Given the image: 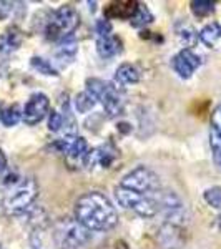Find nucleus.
<instances>
[{"instance_id": "20", "label": "nucleus", "mask_w": 221, "mask_h": 249, "mask_svg": "<svg viewBox=\"0 0 221 249\" xmlns=\"http://www.w3.org/2000/svg\"><path fill=\"white\" fill-rule=\"evenodd\" d=\"M220 38H221V27H220V23H216V22L208 23V25L203 27V30L200 32V40L210 48L215 47Z\"/></svg>"}, {"instance_id": "24", "label": "nucleus", "mask_w": 221, "mask_h": 249, "mask_svg": "<svg viewBox=\"0 0 221 249\" xmlns=\"http://www.w3.org/2000/svg\"><path fill=\"white\" fill-rule=\"evenodd\" d=\"M95 98L92 96L88 91H83V93H78L77 98H75V108H77L78 113H87L92 108L95 107Z\"/></svg>"}, {"instance_id": "3", "label": "nucleus", "mask_w": 221, "mask_h": 249, "mask_svg": "<svg viewBox=\"0 0 221 249\" xmlns=\"http://www.w3.org/2000/svg\"><path fill=\"white\" fill-rule=\"evenodd\" d=\"M115 198L118 204H122L127 210L135 211L142 218H153L160 211V204H162V198L142 195V193H136L130 188L120 186V184L115 188Z\"/></svg>"}, {"instance_id": "10", "label": "nucleus", "mask_w": 221, "mask_h": 249, "mask_svg": "<svg viewBox=\"0 0 221 249\" xmlns=\"http://www.w3.org/2000/svg\"><path fill=\"white\" fill-rule=\"evenodd\" d=\"M48 108H50V100L47 95L43 93H34L27 102L25 108L22 111L23 122L27 124H37L45 118V115L48 113Z\"/></svg>"}, {"instance_id": "11", "label": "nucleus", "mask_w": 221, "mask_h": 249, "mask_svg": "<svg viewBox=\"0 0 221 249\" xmlns=\"http://www.w3.org/2000/svg\"><path fill=\"white\" fill-rule=\"evenodd\" d=\"M171 65H173V70L182 78H190L193 75V71L202 65V58H200L196 53H193L190 48H183L178 55L173 57Z\"/></svg>"}, {"instance_id": "28", "label": "nucleus", "mask_w": 221, "mask_h": 249, "mask_svg": "<svg viewBox=\"0 0 221 249\" xmlns=\"http://www.w3.org/2000/svg\"><path fill=\"white\" fill-rule=\"evenodd\" d=\"M95 29L100 37H108V35L111 34V23L108 22V20H98Z\"/></svg>"}, {"instance_id": "16", "label": "nucleus", "mask_w": 221, "mask_h": 249, "mask_svg": "<svg viewBox=\"0 0 221 249\" xmlns=\"http://www.w3.org/2000/svg\"><path fill=\"white\" fill-rule=\"evenodd\" d=\"M22 43V32L17 27H10L0 34V52L2 53H12Z\"/></svg>"}, {"instance_id": "27", "label": "nucleus", "mask_w": 221, "mask_h": 249, "mask_svg": "<svg viewBox=\"0 0 221 249\" xmlns=\"http://www.w3.org/2000/svg\"><path fill=\"white\" fill-rule=\"evenodd\" d=\"M63 126V116L58 111H52L48 116V130L50 131H58Z\"/></svg>"}, {"instance_id": "4", "label": "nucleus", "mask_w": 221, "mask_h": 249, "mask_svg": "<svg viewBox=\"0 0 221 249\" xmlns=\"http://www.w3.org/2000/svg\"><path fill=\"white\" fill-rule=\"evenodd\" d=\"M87 91L95 98V102H100L105 110L108 118H116L123 113V100L118 95L115 87L110 83H105L98 78L87 80Z\"/></svg>"}, {"instance_id": "23", "label": "nucleus", "mask_w": 221, "mask_h": 249, "mask_svg": "<svg viewBox=\"0 0 221 249\" xmlns=\"http://www.w3.org/2000/svg\"><path fill=\"white\" fill-rule=\"evenodd\" d=\"M30 63H32V67L38 71V73L48 75V77H57V75H58V71L52 67V63L47 62V60L42 58V57H32Z\"/></svg>"}, {"instance_id": "17", "label": "nucleus", "mask_w": 221, "mask_h": 249, "mask_svg": "<svg viewBox=\"0 0 221 249\" xmlns=\"http://www.w3.org/2000/svg\"><path fill=\"white\" fill-rule=\"evenodd\" d=\"M140 80V73L131 63H123L115 71V82L118 85H135Z\"/></svg>"}, {"instance_id": "32", "label": "nucleus", "mask_w": 221, "mask_h": 249, "mask_svg": "<svg viewBox=\"0 0 221 249\" xmlns=\"http://www.w3.org/2000/svg\"><path fill=\"white\" fill-rule=\"evenodd\" d=\"M2 115H3V110H2V102H0V118H2Z\"/></svg>"}, {"instance_id": "13", "label": "nucleus", "mask_w": 221, "mask_h": 249, "mask_svg": "<svg viewBox=\"0 0 221 249\" xmlns=\"http://www.w3.org/2000/svg\"><path fill=\"white\" fill-rule=\"evenodd\" d=\"M210 144H211V151H213L215 163L221 168V103L211 115Z\"/></svg>"}, {"instance_id": "31", "label": "nucleus", "mask_w": 221, "mask_h": 249, "mask_svg": "<svg viewBox=\"0 0 221 249\" xmlns=\"http://www.w3.org/2000/svg\"><path fill=\"white\" fill-rule=\"evenodd\" d=\"M5 166H7V158H5V155H3V151L0 150V171L5 170Z\"/></svg>"}, {"instance_id": "9", "label": "nucleus", "mask_w": 221, "mask_h": 249, "mask_svg": "<svg viewBox=\"0 0 221 249\" xmlns=\"http://www.w3.org/2000/svg\"><path fill=\"white\" fill-rule=\"evenodd\" d=\"M118 158V148L113 143H105L98 148H93L92 151H88L85 156V166H88L90 170L93 168H111V164L115 163V160Z\"/></svg>"}, {"instance_id": "1", "label": "nucleus", "mask_w": 221, "mask_h": 249, "mask_svg": "<svg viewBox=\"0 0 221 249\" xmlns=\"http://www.w3.org/2000/svg\"><path fill=\"white\" fill-rule=\"evenodd\" d=\"M75 219L88 231H108L118 223V213L105 195L92 191L75 203Z\"/></svg>"}, {"instance_id": "29", "label": "nucleus", "mask_w": 221, "mask_h": 249, "mask_svg": "<svg viewBox=\"0 0 221 249\" xmlns=\"http://www.w3.org/2000/svg\"><path fill=\"white\" fill-rule=\"evenodd\" d=\"M100 249H128V244L123 239H111L103 244Z\"/></svg>"}, {"instance_id": "21", "label": "nucleus", "mask_w": 221, "mask_h": 249, "mask_svg": "<svg viewBox=\"0 0 221 249\" xmlns=\"http://www.w3.org/2000/svg\"><path fill=\"white\" fill-rule=\"evenodd\" d=\"M131 25L136 27V29H140V27H145L148 25V23L153 22V15H151V12L148 10V7L145 5V3H140L138 2V10H136L135 17L130 20Z\"/></svg>"}, {"instance_id": "34", "label": "nucleus", "mask_w": 221, "mask_h": 249, "mask_svg": "<svg viewBox=\"0 0 221 249\" xmlns=\"http://www.w3.org/2000/svg\"><path fill=\"white\" fill-rule=\"evenodd\" d=\"M0 249H2V246H0Z\"/></svg>"}, {"instance_id": "25", "label": "nucleus", "mask_w": 221, "mask_h": 249, "mask_svg": "<svg viewBox=\"0 0 221 249\" xmlns=\"http://www.w3.org/2000/svg\"><path fill=\"white\" fill-rule=\"evenodd\" d=\"M20 116H22V111H20V107L18 105H12L9 107L7 110H3V115H2V123L5 126H15L18 123Z\"/></svg>"}, {"instance_id": "26", "label": "nucleus", "mask_w": 221, "mask_h": 249, "mask_svg": "<svg viewBox=\"0 0 221 249\" xmlns=\"http://www.w3.org/2000/svg\"><path fill=\"white\" fill-rule=\"evenodd\" d=\"M204 199L213 208H221V186H213L204 191Z\"/></svg>"}, {"instance_id": "22", "label": "nucleus", "mask_w": 221, "mask_h": 249, "mask_svg": "<svg viewBox=\"0 0 221 249\" xmlns=\"http://www.w3.org/2000/svg\"><path fill=\"white\" fill-rule=\"evenodd\" d=\"M216 3L211 0H193L191 2V12L196 17H206L215 12Z\"/></svg>"}, {"instance_id": "7", "label": "nucleus", "mask_w": 221, "mask_h": 249, "mask_svg": "<svg viewBox=\"0 0 221 249\" xmlns=\"http://www.w3.org/2000/svg\"><path fill=\"white\" fill-rule=\"evenodd\" d=\"M60 248L63 249H75L90 241L92 234L85 226L78 223L77 219H62L57 226V232H55Z\"/></svg>"}, {"instance_id": "18", "label": "nucleus", "mask_w": 221, "mask_h": 249, "mask_svg": "<svg viewBox=\"0 0 221 249\" xmlns=\"http://www.w3.org/2000/svg\"><path fill=\"white\" fill-rule=\"evenodd\" d=\"M77 48H78V45H77V42H75L74 35H72V37L63 38L62 42L58 43V48H57L58 60L63 63L72 62V60L75 58V53H77Z\"/></svg>"}, {"instance_id": "6", "label": "nucleus", "mask_w": 221, "mask_h": 249, "mask_svg": "<svg viewBox=\"0 0 221 249\" xmlns=\"http://www.w3.org/2000/svg\"><path fill=\"white\" fill-rule=\"evenodd\" d=\"M120 186L130 188L136 193H142L147 196H153V198H162V184H160V178L147 166H138L133 171L123 176Z\"/></svg>"}, {"instance_id": "19", "label": "nucleus", "mask_w": 221, "mask_h": 249, "mask_svg": "<svg viewBox=\"0 0 221 249\" xmlns=\"http://www.w3.org/2000/svg\"><path fill=\"white\" fill-rule=\"evenodd\" d=\"M175 30L176 37L184 47H193L196 43V40H198V34L188 22H178L175 25Z\"/></svg>"}, {"instance_id": "5", "label": "nucleus", "mask_w": 221, "mask_h": 249, "mask_svg": "<svg viewBox=\"0 0 221 249\" xmlns=\"http://www.w3.org/2000/svg\"><path fill=\"white\" fill-rule=\"evenodd\" d=\"M38 195V184L34 178H25L15 183L14 190L3 199V208L9 214H20L35 201Z\"/></svg>"}, {"instance_id": "30", "label": "nucleus", "mask_w": 221, "mask_h": 249, "mask_svg": "<svg viewBox=\"0 0 221 249\" xmlns=\"http://www.w3.org/2000/svg\"><path fill=\"white\" fill-rule=\"evenodd\" d=\"M14 12V3L0 0V20H5Z\"/></svg>"}, {"instance_id": "2", "label": "nucleus", "mask_w": 221, "mask_h": 249, "mask_svg": "<svg viewBox=\"0 0 221 249\" xmlns=\"http://www.w3.org/2000/svg\"><path fill=\"white\" fill-rule=\"evenodd\" d=\"M80 25L78 12L72 5H62L55 12L48 14L47 23L43 27L45 38L50 42H58L67 37H72L77 27Z\"/></svg>"}, {"instance_id": "14", "label": "nucleus", "mask_w": 221, "mask_h": 249, "mask_svg": "<svg viewBox=\"0 0 221 249\" xmlns=\"http://www.w3.org/2000/svg\"><path fill=\"white\" fill-rule=\"evenodd\" d=\"M160 241L165 249H180L184 243V236L180 226L166 223L160 230Z\"/></svg>"}, {"instance_id": "8", "label": "nucleus", "mask_w": 221, "mask_h": 249, "mask_svg": "<svg viewBox=\"0 0 221 249\" xmlns=\"http://www.w3.org/2000/svg\"><path fill=\"white\" fill-rule=\"evenodd\" d=\"M54 146L57 148L60 153L65 155L68 163H85L87 156V142L82 136H72L68 135L65 138H60L58 142L54 143Z\"/></svg>"}, {"instance_id": "15", "label": "nucleus", "mask_w": 221, "mask_h": 249, "mask_svg": "<svg viewBox=\"0 0 221 249\" xmlns=\"http://www.w3.org/2000/svg\"><path fill=\"white\" fill-rule=\"evenodd\" d=\"M96 50H98L102 58H111L122 52V40L115 37V35L100 37L96 40Z\"/></svg>"}, {"instance_id": "12", "label": "nucleus", "mask_w": 221, "mask_h": 249, "mask_svg": "<svg viewBox=\"0 0 221 249\" xmlns=\"http://www.w3.org/2000/svg\"><path fill=\"white\" fill-rule=\"evenodd\" d=\"M138 10L136 0H120V2H110L105 5V18H133Z\"/></svg>"}, {"instance_id": "33", "label": "nucleus", "mask_w": 221, "mask_h": 249, "mask_svg": "<svg viewBox=\"0 0 221 249\" xmlns=\"http://www.w3.org/2000/svg\"><path fill=\"white\" fill-rule=\"evenodd\" d=\"M218 228L221 230V214H220V218H218Z\"/></svg>"}]
</instances>
